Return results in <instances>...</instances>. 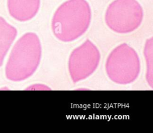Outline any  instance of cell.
<instances>
[{
    "mask_svg": "<svg viewBox=\"0 0 153 133\" xmlns=\"http://www.w3.org/2000/svg\"><path fill=\"white\" fill-rule=\"evenodd\" d=\"M143 19V10L137 0H114L105 14L107 26L120 34L134 32L141 25Z\"/></svg>",
    "mask_w": 153,
    "mask_h": 133,
    "instance_id": "cell-4",
    "label": "cell"
},
{
    "mask_svg": "<svg viewBox=\"0 0 153 133\" xmlns=\"http://www.w3.org/2000/svg\"><path fill=\"white\" fill-rule=\"evenodd\" d=\"M91 21V10L86 0H67L55 11L51 29L58 40L69 43L83 35L89 28Z\"/></svg>",
    "mask_w": 153,
    "mask_h": 133,
    "instance_id": "cell-1",
    "label": "cell"
},
{
    "mask_svg": "<svg viewBox=\"0 0 153 133\" xmlns=\"http://www.w3.org/2000/svg\"><path fill=\"white\" fill-rule=\"evenodd\" d=\"M17 34L16 28L0 16V66Z\"/></svg>",
    "mask_w": 153,
    "mask_h": 133,
    "instance_id": "cell-7",
    "label": "cell"
},
{
    "mask_svg": "<svg viewBox=\"0 0 153 133\" xmlns=\"http://www.w3.org/2000/svg\"><path fill=\"white\" fill-rule=\"evenodd\" d=\"M105 71L109 80L116 84L133 83L140 72V61L137 53L127 43L117 46L107 57Z\"/></svg>",
    "mask_w": 153,
    "mask_h": 133,
    "instance_id": "cell-3",
    "label": "cell"
},
{
    "mask_svg": "<svg viewBox=\"0 0 153 133\" xmlns=\"http://www.w3.org/2000/svg\"><path fill=\"white\" fill-rule=\"evenodd\" d=\"M42 49L38 35L27 32L16 43L5 66L6 77L13 81H22L37 70L42 58Z\"/></svg>",
    "mask_w": 153,
    "mask_h": 133,
    "instance_id": "cell-2",
    "label": "cell"
},
{
    "mask_svg": "<svg viewBox=\"0 0 153 133\" xmlns=\"http://www.w3.org/2000/svg\"><path fill=\"white\" fill-rule=\"evenodd\" d=\"M153 40L152 37L147 39L143 50V55L146 61V80L149 86L152 88L153 86V64H152V53H153Z\"/></svg>",
    "mask_w": 153,
    "mask_h": 133,
    "instance_id": "cell-8",
    "label": "cell"
},
{
    "mask_svg": "<svg viewBox=\"0 0 153 133\" xmlns=\"http://www.w3.org/2000/svg\"><path fill=\"white\" fill-rule=\"evenodd\" d=\"M101 55L97 47L89 39L75 48L68 59V71L75 83L91 75L97 69Z\"/></svg>",
    "mask_w": 153,
    "mask_h": 133,
    "instance_id": "cell-5",
    "label": "cell"
},
{
    "mask_svg": "<svg viewBox=\"0 0 153 133\" xmlns=\"http://www.w3.org/2000/svg\"><path fill=\"white\" fill-rule=\"evenodd\" d=\"M41 0H7L10 15L19 22L32 19L38 13Z\"/></svg>",
    "mask_w": 153,
    "mask_h": 133,
    "instance_id": "cell-6",
    "label": "cell"
}]
</instances>
